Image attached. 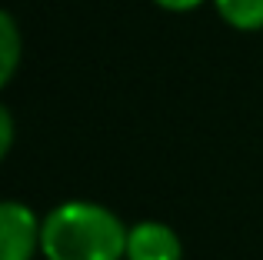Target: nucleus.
<instances>
[{
    "label": "nucleus",
    "mask_w": 263,
    "mask_h": 260,
    "mask_svg": "<svg viewBox=\"0 0 263 260\" xmlns=\"http://www.w3.org/2000/svg\"><path fill=\"white\" fill-rule=\"evenodd\" d=\"M130 227L93 200H64L40 224V254L47 260H123Z\"/></svg>",
    "instance_id": "nucleus-1"
},
{
    "label": "nucleus",
    "mask_w": 263,
    "mask_h": 260,
    "mask_svg": "<svg viewBox=\"0 0 263 260\" xmlns=\"http://www.w3.org/2000/svg\"><path fill=\"white\" fill-rule=\"evenodd\" d=\"M40 217L20 200H0V260H33L40 250Z\"/></svg>",
    "instance_id": "nucleus-2"
},
{
    "label": "nucleus",
    "mask_w": 263,
    "mask_h": 260,
    "mask_svg": "<svg viewBox=\"0 0 263 260\" xmlns=\"http://www.w3.org/2000/svg\"><path fill=\"white\" fill-rule=\"evenodd\" d=\"M123 260H183V244L170 224L140 220L127 234V257Z\"/></svg>",
    "instance_id": "nucleus-3"
},
{
    "label": "nucleus",
    "mask_w": 263,
    "mask_h": 260,
    "mask_svg": "<svg viewBox=\"0 0 263 260\" xmlns=\"http://www.w3.org/2000/svg\"><path fill=\"white\" fill-rule=\"evenodd\" d=\"M24 57V37H20V27L10 13L0 7V90L13 80Z\"/></svg>",
    "instance_id": "nucleus-4"
},
{
    "label": "nucleus",
    "mask_w": 263,
    "mask_h": 260,
    "mask_svg": "<svg viewBox=\"0 0 263 260\" xmlns=\"http://www.w3.org/2000/svg\"><path fill=\"white\" fill-rule=\"evenodd\" d=\"M213 7L233 30H263V0H213Z\"/></svg>",
    "instance_id": "nucleus-5"
},
{
    "label": "nucleus",
    "mask_w": 263,
    "mask_h": 260,
    "mask_svg": "<svg viewBox=\"0 0 263 260\" xmlns=\"http://www.w3.org/2000/svg\"><path fill=\"white\" fill-rule=\"evenodd\" d=\"M13 114L7 110L4 104H0V160H4L7 154H10V147H13Z\"/></svg>",
    "instance_id": "nucleus-6"
},
{
    "label": "nucleus",
    "mask_w": 263,
    "mask_h": 260,
    "mask_svg": "<svg viewBox=\"0 0 263 260\" xmlns=\"http://www.w3.org/2000/svg\"><path fill=\"white\" fill-rule=\"evenodd\" d=\"M157 7H163V10H170V13H186V10H197L203 0H154Z\"/></svg>",
    "instance_id": "nucleus-7"
}]
</instances>
